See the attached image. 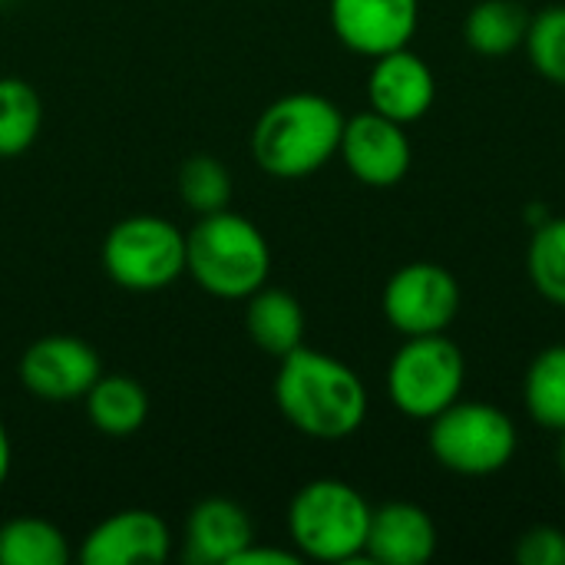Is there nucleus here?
<instances>
[{
  "mask_svg": "<svg viewBox=\"0 0 565 565\" xmlns=\"http://www.w3.org/2000/svg\"><path fill=\"white\" fill-rule=\"evenodd\" d=\"M301 556L295 550H275V546H258L248 543L232 565H298Z\"/></svg>",
  "mask_w": 565,
  "mask_h": 565,
  "instance_id": "nucleus-26",
  "label": "nucleus"
},
{
  "mask_svg": "<svg viewBox=\"0 0 565 565\" xmlns=\"http://www.w3.org/2000/svg\"><path fill=\"white\" fill-rule=\"evenodd\" d=\"M43 126L40 93L20 76H0V159L23 156Z\"/></svg>",
  "mask_w": 565,
  "mask_h": 565,
  "instance_id": "nucleus-21",
  "label": "nucleus"
},
{
  "mask_svg": "<svg viewBox=\"0 0 565 565\" xmlns=\"http://www.w3.org/2000/svg\"><path fill=\"white\" fill-rule=\"evenodd\" d=\"M467 361L463 351L444 334L407 338L387 367V397L397 414L411 420H434L463 397Z\"/></svg>",
  "mask_w": 565,
  "mask_h": 565,
  "instance_id": "nucleus-7",
  "label": "nucleus"
},
{
  "mask_svg": "<svg viewBox=\"0 0 565 565\" xmlns=\"http://www.w3.org/2000/svg\"><path fill=\"white\" fill-rule=\"evenodd\" d=\"M344 113L321 93H288L262 109L252 126V159L271 179H308L341 146Z\"/></svg>",
  "mask_w": 565,
  "mask_h": 565,
  "instance_id": "nucleus-2",
  "label": "nucleus"
},
{
  "mask_svg": "<svg viewBox=\"0 0 565 565\" xmlns=\"http://www.w3.org/2000/svg\"><path fill=\"white\" fill-rule=\"evenodd\" d=\"M10 467H13V444H10V434H7V424L0 417V490L10 477Z\"/></svg>",
  "mask_w": 565,
  "mask_h": 565,
  "instance_id": "nucleus-27",
  "label": "nucleus"
},
{
  "mask_svg": "<svg viewBox=\"0 0 565 565\" xmlns=\"http://www.w3.org/2000/svg\"><path fill=\"white\" fill-rule=\"evenodd\" d=\"M245 331L258 351L281 361L305 344V308L291 291L262 285L245 298Z\"/></svg>",
  "mask_w": 565,
  "mask_h": 565,
  "instance_id": "nucleus-16",
  "label": "nucleus"
},
{
  "mask_svg": "<svg viewBox=\"0 0 565 565\" xmlns=\"http://www.w3.org/2000/svg\"><path fill=\"white\" fill-rule=\"evenodd\" d=\"M275 404L311 440H348L367 420V387L358 371L305 344L278 361Z\"/></svg>",
  "mask_w": 565,
  "mask_h": 565,
  "instance_id": "nucleus-1",
  "label": "nucleus"
},
{
  "mask_svg": "<svg viewBox=\"0 0 565 565\" xmlns=\"http://www.w3.org/2000/svg\"><path fill=\"white\" fill-rule=\"evenodd\" d=\"M530 13L516 0H480L467 13L463 36L480 56H507L523 46Z\"/></svg>",
  "mask_w": 565,
  "mask_h": 565,
  "instance_id": "nucleus-19",
  "label": "nucleus"
},
{
  "mask_svg": "<svg viewBox=\"0 0 565 565\" xmlns=\"http://www.w3.org/2000/svg\"><path fill=\"white\" fill-rule=\"evenodd\" d=\"M367 99L374 113L411 126L430 113L437 99V76L420 53L401 46L374 56V66L367 73Z\"/></svg>",
  "mask_w": 565,
  "mask_h": 565,
  "instance_id": "nucleus-13",
  "label": "nucleus"
},
{
  "mask_svg": "<svg viewBox=\"0 0 565 565\" xmlns=\"http://www.w3.org/2000/svg\"><path fill=\"white\" fill-rule=\"evenodd\" d=\"M86 417L106 437H132L149 420V394L129 374H99L86 391Z\"/></svg>",
  "mask_w": 565,
  "mask_h": 565,
  "instance_id": "nucleus-17",
  "label": "nucleus"
},
{
  "mask_svg": "<svg viewBox=\"0 0 565 565\" xmlns=\"http://www.w3.org/2000/svg\"><path fill=\"white\" fill-rule=\"evenodd\" d=\"M338 156L344 159L348 172L374 189L397 185L414 162V149L407 139V126L367 109L344 119Z\"/></svg>",
  "mask_w": 565,
  "mask_h": 565,
  "instance_id": "nucleus-10",
  "label": "nucleus"
},
{
  "mask_svg": "<svg viewBox=\"0 0 565 565\" xmlns=\"http://www.w3.org/2000/svg\"><path fill=\"white\" fill-rule=\"evenodd\" d=\"M334 36L361 56H384L414 40L420 23V0H331Z\"/></svg>",
  "mask_w": 565,
  "mask_h": 565,
  "instance_id": "nucleus-11",
  "label": "nucleus"
},
{
  "mask_svg": "<svg viewBox=\"0 0 565 565\" xmlns=\"http://www.w3.org/2000/svg\"><path fill=\"white\" fill-rule=\"evenodd\" d=\"M99 262L126 291H162L185 275V232L162 215L119 218L103 238Z\"/></svg>",
  "mask_w": 565,
  "mask_h": 565,
  "instance_id": "nucleus-6",
  "label": "nucleus"
},
{
  "mask_svg": "<svg viewBox=\"0 0 565 565\" xmlns=\"http://www.w3.org/2000/svg\"><path fill=\"white\" fill-rule=\"evenodd\" d=\"M427 444L444 470L460 477H490L510 467L520 447V434L507 411L460 397L430 420Z\"/></svg>",
  "mask_w": 565,
  "mask_h": 565,
  "instance_id": "nucleus-5",
  "label": "nucleus"
},
{
  "mask_svg": "<svg viewBox=\"0 0 565 565\" xmlns=\"http://www.w3.org/2000/svg\"><path fill=\"white\" fill-rule=\"evenodd\" d=\"M523 50L543 79L565 86V3L543 7L530 17Z\"/></svg>",
  "mask_w": 565,
  "mask_h": 565,
  "instance_id": "nucleus-24",
  "label": "nucleus"
},
{
  "mask_svg": "<svg viewBox=\"0 0 565 565\" xmlns=\"http://www.w3.org/2000/svg\"><path fill=\"white\" fill-rule=\"evenodd\" d=\"M70 540L43 516H13L0 523V565H66Z\"/></svg>",
  "mask_w": 565,
  "mask_h": 565,
  "instance_id": "nucleus-18",
  "label": "nucleus"
},
{
  "mask_svg": "<svg viewBox=\"0 0 565 565\" xmlns=\"http://www.w3.org/2000/svg\"><path fill=\"white\" fill-rule=\"evenodd\" d=\"M248 543H255V526L245 507L225 497H205L185 520L182 559L189 565H232Z\"/></svg>",
  "mask_w": 565,
  "mask_h": 565,
  "instance_id": "nucleus-15",
  "label": "nucleus"
},
{
  "mask_svg": "<svg viewBox=\"0 0 565 565\" xmlns=\"http://www.w3.org/2000/svg\"><path fill=\"white\" fill-rule=\"evenodd\" d=\"M556 460H559V470H563L565 477V430L559 434V447H556Z\"/></svg>",
  "mask_w": 565,
  "mask_h": 565,
  "instance_id": "nucleus-28",
  "label": "nucleus"
},
{
  "mask_svg": "<svg viewBox=\"0 0 565 565\" xmlns=\"http://www.w3.org/2000/svg\"><path fill=\"white\" fill-rule=\"evenodd\" d=\"M76 556L83 565L166 563L172 556V533L152 510H119L86 533Z\"/></svg>",
  "mask_w": 565,
  "mask_h": 565,
  "instance_id": "nucleus-12",
  "label": "nucleus"
},
{
  "mask_svg": "<svg viewBox=\"0 0 565 565\" xmlns=\"http://www.w3.org/2000/svg\"><path fill=\"white\" fill-rule=\"evenodd\" d=\"M460 281L434 262H411L397 268L381 295L384 318L404 338L444 334L460 311Z\"/></svg>",
  "mask_w": 565,
  "mask_h": 565,
  "instance_id": "nucleus-8",
  "label": "nucleus"
},
{
  "mask_svg": "<svg viewBox=\"0 0 565 565\" xmlns=\"http://www.w3.org/2000/svg\"><path fill=\"white\" fill-rule=\"evenodd\" d=\"M437 553V523L417 503L394 500L371 510L364 559L381 565H424Z\"/></svg>",
  "mask_w": 565,
  "mask_h": 565,
  "instance_id": "nucleus-14",
  "label": "nucleus"
},
{
  "mask_svg": "<svg viewBox=\"0 0 565 565\" xmlns=\"http://www.w3.org/2000/svg\"><path fill=\"white\" fill-rule=\"evenodd\" d=\"M520 565H565V533L556 526H533L513 550Z\"/></svg>",
  "mask_w": 565,
  "mask_h": 565,
  "instance_id": "nucleus-25",
  "label": "nucleus"
},
{
  "mask_svg": "<svg viewBox=\"0 0 565 565\" xmlns=\"http://www.w3.org/2000/svg\"><path fill=\"white\" fill-rule=\"evenodd\" d=\"M526 271L533 288L556 308H565V218H543L536 222Z\"/></svg>",
  "mask_w": 565,
  "mask_h": 565,
  "instance_id": "nucleus-23",
  "label": "nucleus"
},
{
  "mask_svg": "<svg viewBox=\"0 0 565 565\" xmlns=\"http://www.w3.org/2000/svg\"><path fill=\"white\" fill-rule=\"evenodd\" d=\"M371 503L344 480H311L288 503V536L301 559L358 563L364 559Z\"/></svg>",
  "mask_w": 565,
  "mask_h": 565,
  "instance_id": "nucleus-4",
  "label": "nucleus"
},
{
  "mask_svg": "<svg viewBox=\"0 0 565 565\" xmlns=\"http://www.w3.org/2000/svg\"><path fill=\"white\" fill-rule=\"evenodd\" d=\"M103 374L99 351L76 334L36 338L17 361V377L26 394L46 404L83 401Z\"/></svg>",
  "mask_w": 565,
  "mask_h": 565,
  "instance_id": "nucleus-9",
  "label": "nucleus"
},
{
  "mask_svg": "<svg viewBox=\"0 0 565 565\" xmlns=\"http://www.w3.org/2000/svg\"><path fill=\"white\" fill-rule=\"evenodd\" d=\"M175 189H179V199L185 209H192L195 215H209V212L228 209L235 182H232V172L222 159L199 152L179 166Z\"/></svg>",
  "mask_w": 565,
  "mask_h": 565,
  "instance_id": "nucleus-22",
  "label": "nucleus"
},
{
  "mask_svg": "<svg viewBox=\"0 0 565 565\" xmlns=\"http://www.w3.org/2000/svg\"><path fill=\"white\" fill-rule=\"evenodd\" d=\"M523 404L533 424L563 434L565 430V344L543 348L523 381Z\"/></svg>",
  "mask_w": 565,
  "mask_h": 565,
  "instance_id": "nucleus-20",
  "label": "nucleus"
},
{
  "mask_svg": "<svg viewBox=\"0 0 565 565\" xmlns=\"http://www.w3.org/2000/svg\"><path fill=\"white\" fill-rule=\"evenodd\" d=\"M185 275L212 298L245 301L271 275V248L265 232L232 212H209L185 235Z\"/></svg>",
  "mask_w": 565,
  "mask_h": 565,
  "instance_id": "nucleus-3",
  "label": "nucleus"
}]
</instances>
